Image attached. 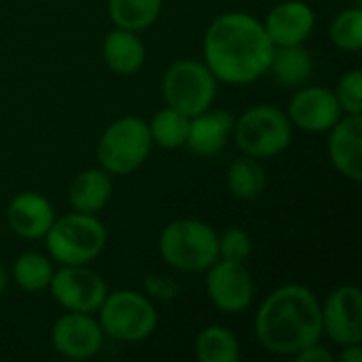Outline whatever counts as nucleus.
I'll return each instance as SVG.
<instances>
[{
  "label": "nucleus",
  "mask_w": 362,
  "mask_h": 362,
  "mask_svg": "<svg viewBox=\"0 0 362 362\" xmlns=\"http://www.w3.org/2000/svg\"><path fill=\"white\" fill-rule=\"evenodd\" d=\"M202 49L204 64L218 83L250 85L267 74L276 47L261 19L250 13L229 11L210 21Z\"/></svg>",
  "instance_id": "obj_1"
},
{
  "label": "nucleus",
  "mask_w": 362,
  "mask_h": 362,
  "mask_svg": "<svg viewBox=\"0 0 362 362\" xmlns=\"http://www.w3.org/2000/svg\"><path fill=\"white\" fill-rule=\"evenodd\" d=\"M255 337L263 350L278 356H295L322 341L320 301L303 284H284L272 291L257 316Z\"/></svg>",
  "instance_id": "obj_2"
},
{
  "label": "nucleus",
  "mask_w": 362,
  "mask_h": 362,
  "mask_svg": "<svg viewBox=\"0 0 362 362\" xmlns=\"http://www.w3.org/2000/svg\"><path fill=\"white\" fill-rule=\"evenodd\" d=\"M157 248L172 269L202 274L218 259V233L204 221L176 218L161 229Z\"/></svg>",
  "instance_id": "obj_3"
},
{
  "label": "nucleus",
  "mask_w": 362,
  "mask_h": 362,
  "mask_svg": "<svg viewBox=\"0 0 362 362\" xmlns=\"http://www.w3.org/2000/svg\"><path fill=\"white\" fill-rule=\"evenodd\" d=\"M57 265H91L106 248L108 231L95 214L70 212L55 218L42 238Z\"/></svg>",
  "instance_id": "obj_4"
},
{
  "label": "nucleus",
  "mask_w": 362,
  "mask_h": 362,
  "mask_svg": "<svg viewBox=\"0 0 362 362\" xmlns=\"http://www.w3.org/2000/svg\"><path fill=\"white\" fill-rule=\"evenodd\" d=\"M293 123L274 104H255L233 121L231 138L242 155L259 161L282 155L293 142Z\"/></svg>",
  "instance_id": "obj_5"
},
{
  "label": "nucleus",
  "mask_w": 362,
  "mask_h": 362,
  "mask_svg": "<svg viewBox=\"0 0 362 362\" xmlns=\"http://www.w3.org/2000/svg\"><path fill=\"white\" fill-rule=\"evenodd\" d=\"M153 140L148 123L140 117L127 115L112 121L100 136L95 157L102 170L110 176H129L148 159Z\"/></svg>",
  "instance_id": "obj_6"
},
{
  "label": "nucleus",
  "mask_w": 362,
  "mask_h": 362,
  "mask_svg": "<svg viewBox=\"0 0 362 362\" xmlns=\"http://www.w3.org/2000/svg\"><path fill=\"white\" fill-rule=\"evenodd\" d=\"M98 322L108 339L140 344L155 333L159 314L146 295L127 288L106 295L98 310Z\"/></svg>",
  "instance_id": "obj_7"
},
{
  "label": "nucleus",
  "mask_w": 362,
  "mask_h": 362,
  "mask_svg": "<svg viewBox=\"0 0 362 362\" xmlns=\"http://www.w3.org/2000/svg\"><path fill=\"white\" fill-rule=\"evenodd\" d=\"M218 91V81L204 64V59H176L168 66L161 78V93L165 106H172L187 117L208 110Z\"/></svg>",
  "instance_id": "obj_8"
},
{
  "label": "nucleus",
  "mask_w": 362,
  "mask_h": 362,
  "mask_svg": "<svg viewBox=\"0 0 362 362\" xmlns=\"http://www.w3.org/2000/svg\"><path fill=\"white\" fill-rule=\"evenodd\" d=\"M47 291L62 310L83 314H95L108 295L104 278L89 265H59Z\"/></svg>",
  "instance_id": "obj_9"
},
{
  "label": "nucleus",
  "mask_w": 362,
  "mask_h": 362,
  "mask_svg": "<svg viewBox=\"0 0 362 362\" xmlns=\"http://www.w3.org/2000/svg\"><path fill=\"white\" fill-rule=\"evenodd\" d=\"M206 293L210 303L225 314H240L255 299V278L246 263L216 259L206 272Z\"/></svg>",
  "instance_id": "obj_10"
},
{
  "label": "nucleus",
  "mask_w": 362,
  "mask_h": 362,
  "mask_svg": "<svg viewBox=\"0 0 362 362\" xmlns=\"http://www.w3.org/2000/svg\"><path fill=\"white\" fill-rule=\"evenodd\" d=\"M322 335L335 346L362 344V291L354 284L337 286L320 303Z\"/></svg>",
  "instance_id": "obj_11"
},
{
  "label": "nucleus",
  "mask_w": 362,
  "mask_h": 362,
  "mask_svg": "<svg viewBox=\"0 0 362 362\" xmlns=\"http://www.w3.org/2000/svg\"><path fill=\"white\" fill-rule=\"evenodd\" d=\"M284 112L295 129L308 134H327L344 117L333 89L322 85H303L295 89Z\"/></svg>",
  "instance_id": "obj_12"
},
{
  "label": "nucleus",
  "mask_w": 362,
  "mask_h": 362,
  "mask_svg": "<svg viewBox=\"0 0 362 362\" xmlns=\"http://www.w3.org/2000/svg\"><path fill=\"white\" fill-rule=\"evenodd\" d=\"M106 335L93 314L66 312L51 327L53 350L70 361H87L100 354Z\"/></svg>",
  "instance_id": "obj_13"
},
{
  "label": "nucleus",
  "mask_w": 362,
  "mask_h": 362,
  "mask_svg": "<svg viewBox=\"0 0 362 362\" xmlns=\"http://www.w3.org/2000/svg\"><path fill=\"white\" fill-rule=\"evenodd\" d=\"M263 28L274 47L305 45L316 28V13L303 0H282L269 8Z\"/></svg>",
  "instance_id": "obj_14"
},
{
  "label": "nucleus",
  "mask_w": 362,
  "mask_h": 362,
  "mask_svg": "<svg viewBox=\"0 0 362 362\" xmlns=\"http://www.w3.org/2000/svg\"><path fill=\"white\" fill-rule=\"evenodd\" d=\"M329 159L352 182L362 180V115H344L329 132Z\"/></svg>",
  "instance_id": "obj_15"
},
{
  "label": "nucleus",
  "mask_w": 362,
  "mask_h": 362,
  "mask_svg": "<svg viewBox=\"0 0 362 362\" xmlns=\"http://www.w3.org/2000/svg\"><path fill=\"white\" fill-rule=\"evenodd\" d=\"M55 221V210L51 202L36 193H17L6 206V225L21 240H42Z\"/></svg>",
  "instance_id": "obj_16"
},
{
  "label": "nucleus",
  "mask_w": 362,
  "mask_h": 362,
  "mask_svg": "<svg viewBox=\"0 0 362 362\" xmlns=\"http://www.w3.org/2000/svg\"><path fill=\"white\" fill-rule=\"evenodd\" d=\"M233 121H235L233 112L212 106L191 117L185 148H189L195 157H204V159L216 157L225 148L227 140L231 138Z\"/></svg>",
  "instance_id": "obj_17"
},
{
  "label": "nucleus",
  "mask_w": 362,
  "mask_h": 362,
  "mask_svg": "<svg viewBox=\"0 0 362 362\" xmlns=\"http://www.w3.org/2000/svg\"><path fill=\"white\" fill-rule=\"evenodd\" d=\"M112 197V176L98 168L78 172L68 185V204L74 212L98 214Z\"/></svg>",
  "instance_id": "obj_18"
},
{
  "label": "nucleus",
  "mask_w": 362,
  "mask_h": 362,
  "mask_svg": "<svg viewBox=\"0 0 362 362\" xmlns=\"http://www.w3.org/2000/svg\"><path fill=\"white\" fill-rule=\"evenodd\" d=\"M102 57L110 72L119 76H134L146 59V47L138 32L115 28L104 36Z\"/></svg>",
  "instance_id": "obj_19"
},
{
  "label": "nucleus",
  "mask_w": 362,
  "mask_h": 362,
  "mask_svg": "<svg viewBox=\"0 0 362 362\" xmlns=\"http://www.w3.org/2000/svg\"><path fill=\"white\" fill-rule=\"evenodd\" d=\"M276 83L288 89H299L310 83L314 72V57L305 49V45H291V47H276L269 70Z\"/></svg>",
  "instance_id": "obj_20"
},
{
  "label": "nucleus",
  "mask_w": 362,
  "mask_h": 362,
  "mask_svg": "<svg viewBox=\"0 0 362 362\" xmlns=\"http://www.w3.org/2000/svg\"><path fill=\"white\" fill-rule=\"evenodd\" d=\"M227 187L240 202H252L263 195L267 187V172L255 157L242 155L227 170Z\"/></svg>",
  "instance_id": "obj_21"
},
{
  "label": "nucleus",
  "mask_w": 362,
  "mask_h": 362,
  "mask_svg": "<svg viewBox=\"0 0 362 362\" xmlns=\"http://www.w3.org/2000/svg\"><path fill=\"white\" fill-rule=\"evenodd\" d=\"M163 0H108V17L115 28L144 32L161 15Z\"/></svg>",
  "instance_id": "obj_22"
},
{
  "label": "nucleus",
  "mask_w": 362,
  "mask_h": 362,
  "mask_svg": "<svg viewBox=\"0 0 362 362\" xmlns=\"http://www.w3.org/2000/svg\"><path fill=\"white\" fill-rule=\"evenodd\" d=\"M195 356L199 362H238L242 356V348L233 331L221 325H212L197 335Z\"/></svg>",
  "instance_id": "obj_23"
},
{
  "label": "nucleus",
  "mask_w": 362,
  "mask_h": 362,
  "mask_svg": "<svg viewBox=\"0 0 362 362\" xmlns=\"http://www.w3.org/2000/svg\"><path fill=\"white\" fill-rule=\"evenodd\" d=\"M146 123H148L153 146H159L165 151H176V148H182L187 142L191 117H187L185 112H180L172 106H165V108L157 110L153 115V119Z\"/></svg>",
  "instance_id": "obj_24"
},
{
  "label": "nucleus",
  "mask_w": 362,
  "mask_h": 362,
  "mask_svg": "<svg viewBox=\"0 0 362 362\" xmlns=\"http://www.w3.org/2000/svg\"><path fill=\"white\" fill-rule=\"evenodd\" d=\"M53 272H55V267H53L51 257L30 250L15 259L8 278H13V282L23 293H40V291L49 288Z\"/></svg>",
  "instance_id": "obj_25"
},
{
  "label": "nucleus",
  "mask_w": 362,
  "mask_h": 362,
  "mask_svg": "<svg viewBox=\"0 0 362 362\" xmlns=\"http://www.w3.org/2000/svg\"><path fill=\"white\" fill-rule=\"evenodd\" d=\"M331 42L346 51V53H358L362 49V11L361 6H350L339 11L329 28Z\"/></svg>",
  "instance_id": "obj_26"
},
{
  "label": "nucleus",
  "mask_w": 362,
  "mask_h": 362,
  "mask_svg": "<svg viewBox=\"0 0 362 362\" xmlns=\"http://www.w3.org/2000/svg\"><path fill=\"white\" fill-rule=\"evenodd\" d=\"M344 115H362V70H346L333 89Z\"/></svg>",
  "instance_id": "obj_27"
},
{
  "label": "nucleus",
  "mask_w": 362,
  "mask_h": 362,
  "mask_svg": "<svg viewBox=\"0 0 362 362\" xmlns=\"http://www.w3.org/2000/svg\"><path fill=\"white\" fill-rule=\"evenodd\" d=\"M250 255H252V240L244 229L231 227L218 233V259L246 263Z\"/></svg>",
  "instance_id": "obj_28"
},
{
  "label": "nucleus",
  "mask_w": 362,
  "mask_h": 362,
  "mask_svg": "<svg viewBox=\"0 0 362 362\" xmlns=\"http://www.w3.org/2000/svg\"><path fill=\"white\" fill-rule=\"evenodd\" d=\"M178 282L170 276H146L144 280V293L151 301H172L178 297Z\"/></svg>",
  "instance_id": "obj_29"
},
{
  "label": "nucleus",
  "mask_w": 362,
  "mask_h": 362,
  "mask_svg": "<svg viewBox=\"0 0 362 362\" xmlns=\"http://www.w3.org/2000/svg\"><path fill=\"white\" fill-rule=\"evenodd\" d=\"M293 358L299 362H333L335 361V354H333L322 341H318V344H314V346L301 350V352L295 354Z\"/></svg>",
  "instance_id": "obj_30"
},
{
  "label": "nucleus",
  "mask_w": 362,
  "mask_h": 362,
  "mask_svg": "<svg viewBox=\"0 0 362 362\" xmlns=\"http://www.w3.org/2000/svg\"><path fill=\"white\" fill-rule=\"evenodd\" d=\"M335 361L339 362H361L362 361V348L361 344L356 346H344L341 352L335 356Z\"/></svg>",
  "instance_id": "obj_31"
},
{
  "label": "nucleus",
  "mask_w": 362,
  "mask_h": 362,
  "mask_svg": "<svg viewBox=\"0 0 362 362\" xmlns=\"http://www.w3.org/2000/svg\"><path fill=\"white\" fill-rule=\"evenodd\" d=\"M6 286H8V272H6V267L0 263V299H2V295L6 293Z\"/></svg>",
  "instance_id": "obj_32"
}]
</instances>
